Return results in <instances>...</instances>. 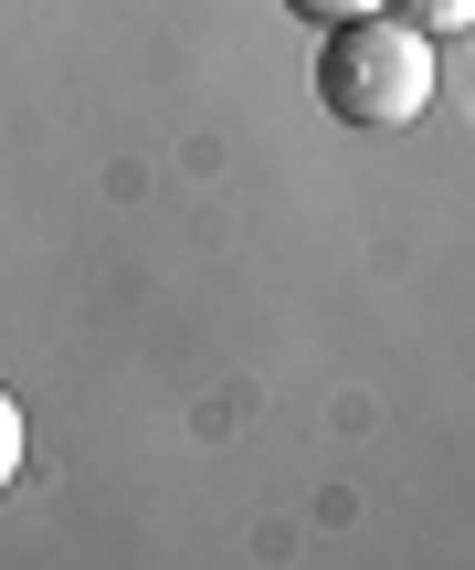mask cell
<instances>
[{"instance_id":"6da1fadb","label":"cell","mask_w":475,"mask_h":570,"mask_svg":"<svg viewBox=\"0 0 475 570\" xmlns=\"http://www.w3.org/2000/svg\"><path fill=\"white\" fill-rule=\"evenodd\" d=\"M317 106L338 127H413L434 106V32H413L402 11H349L317 42Z\"/></svg>"},{"instance_id":"7a4b0ae2","label":"cell","mask_w":475,"mask_h":570,"mask_svg":"<svg viewBox=\"0 0 475 570\" xmlns=\"http://www.w3.org/2000/svg\"><path fill=\"white\" fill-rule=\"evenodd\" d=\"M380 11H402V21H413V32H465V21H475V0H380Z\"/></svg>"},{"instance_id":"3957f363","label":"cell","mask_w":475,"mask_h":570,"mask_svg":"<svg viewBox=\"0 0 475 570\" xmlns=\"http://www.w3.org/2000/svg\"><path fill=\"white\" fill-rule=\"evenodd\" d=\"M21 444H32V433H21V402H11V391H0V487H11V475H21Z\"/></svg>"},{"instance_id":"277c9868","label":"cell","mask_w":475,"mask_h":570,"mask_svg":"<svg viewBox=\"0 0 475 570\" xmlns=\"http://www.w3.org/2000/svg\"><path fill=\"white\" fill-rule=\"evenodd\" d=\"M296 21H317V32H328V21H349V11H380V0H286Z\"/></svg>"}]
</instances>
